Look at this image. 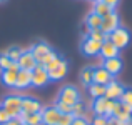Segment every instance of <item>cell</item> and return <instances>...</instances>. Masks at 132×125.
I'll return each mask as SVG.
<instances>
[{
	"instance_id": "obj_16",
	"label": "cell",
	"mask_w": 132,
	"mask_h": 125,
	"mask_svg": "<svg viewBox=\"0 0 132 125\" xmlns=\"http://www.w3.org/2000/svg\"><path fill=\"white\" fill-rule=\"evenodd\" d=\"M102 67L114 77V75H117L120 70H122V60H120L119 57L107 58V60H104V65H102Z\"/></svg>"
},
{
	"instance_id": "obj_23",
	"label": "cell",
	"mask_w": 132,
	"mask_h": 125,
	"mask_svg": "<svg viewBox=\"0 0 132 125\" xmlns=\"http://www.w3.org/2000/svg\"><path fill=\"white\" fill-rule=\"evenodd\" d=\"M80 82L85 87H89L90 83H94V68L92 67H84L80 72Z\"/></svg>"
},
{
	"instance_id": "obj_13",
	"label": "cell",
	"mask_w": 132,
	"mask_h": 125,
	"mask_svg": "<svg viewBox=\"0 0 132 125\" xmlns=\"http://www.w3.org/2000/svg\"><path fill=\"white\" fill-rule=\"evenodd\" d=\"M42 123L45 125H57L59 119H60V112H59L55 107H47L42 109Z\"/></svg>"
},
{
	"instance_id": "obj_26",
	"label": "cell",
	"mask_w": 132,
	"mask_h": 125,
	"mask_svg": "<svg viewBox=\"0 0 132 125\" xmlns=\"http://www.w3.org/2000/svg\"><path fill=\"white\" fill-rule=\"evenodd\" d=\"M70 115L72 117H85V107H84V103H82L80 100H79L77 103H74V105H72Z\"/></svg>"
},
{
	"instance_id": "obj_12",
	"label": "cell",
	"mask_w": 132,
	"mask_h": 125,
	"mask_svg": "<svg viewBox=\"0 0 132 125\" xmlns=\"http://www.w3.org/2000/svg\"><path fill=\"white\" fill-rule=\"evenodd\" d=\"M117 27H119V15H117L116 12H110L109 15H105L102 19V23H100V29H102L107 35L112 33Z\"/></svg>"
},
{
	"instance_id": "obj_2",
	"label": "cell",
	"mask_w": 132,
	"mask_h": 125,
	"mask_svg": "<svg viewBox=\"0 0 132 125\" xmlns=\"http://www.w3.org/2000/svg\"><path fill=\"white\" fill-rule=\"evenodd\" d=\"M109 40L112 42L119 50H122V48H126L127 45H129V42H130V32L126 29V27L119 25L112 33H109Z\"/></svg>"
},
{
	"instance_id": "obj_15",
	"label": "cell",
	"mask_w": 132,
	"mask_h": 125,
	"mask_svg": "<svg viewBox=\"0 0 132 125\" xmlns=\"http://www.w3.org/2000/svg\"><path fill=\"white\" fill-rule=\"evenodd\" d=\"M112 80H114L112 75H110L109 72L102 67V65H100V67H97V68H94V83L107 85V83H110Z\"/></svg>"
},
{
	"instance_id": "obj_18",
	"label": "cell",
	"mask_w": 132,
	"mask_h": 125,
	"mask_svg": "<svg viewBox=\"0 0 132 125\" xmlns=\"http://www.w3.org/2000/svg\"><path fill=\"white\" fill-rule=\"evenodd\" d=\"M85 27H87L89 30L92 29H100V23H102V17H99L95 12H89L87 17H85Z\"/></svg>"
},
{
	"instance_id": "obj_28",
	"label": "cell",
	"mask_w": 132,
	"mask_h": 125,
	"mask_svg": "<svg viewBox=\"0 0 132 125\" xmlns=\"http://www.w3.org/2000/svg\"><path fill=\"white\" fill-rule=\"evenodd\" d=\"M54 107H55V109H57L60 113H70V112H72V105H69V103H64V102H60V100H57Z\"/></svg>"
},
{
	"instance_id": "obj_8",
	"label": "cell",
	"mask_w": 132,
	"mask_h": 125,
	"mask_svg": "<svg viewBox=\"0 0 132 125\" xmlns=\"http://www.w3.org/2000/svg\"><path fill=\"white\" fill-rule=\"evenodd\" d=\"M67 72H69L67 60L60 58V60H59V64L55 65L54 68H50V70H48V78H50V80H62V78L67 75Z\"/></svg>"
},
{
	"instance_id": "obj_6",
	"label": "cell",
	"mask_w": 132,
	"mask_h": 125,
	"mask_svg": "<svg viewBox=\"0 0 132 125\" xmlns=\"http://www.w3.org/2000/svg\"><path fill=\"white\" fill-rule=\"evenodd\" d=\"M29 50L32 52V55H34V58L37 60V64H40V62L44 60V57L52 50V48H50V45H48L47 42L39 40V42H35V43H34L32 47L29 48Z\"/></svg>"
},
{
	"instance_id": "obj_3",
	"label": "cell",
	"mask_w": 132,
	"mask_h": 125,
	"mask_svg": "<svg viewBox=\"0 0 132 125\" xmlns=\"http://www.w3.org/2000/svg\"><path fill=\"white\" fill-rule=\"evenodd\" d=\"M57 100H60V102H64V103H69V105H74V103H77L79 100H80V92H79L74 85H65V87L60 88Z\"/></svg>"
},
{
	"instance_id": "obj_21",
	"label": "cell",
	"mask_w": 132,
	"mask_h": 125,
	"mask_svg": "<svg viewBox=\"0 0 132 125\" xmlns=\"http://www.w3.org/2000/svg\"><path fill=\"white\" fill-rule=\"evenodd\" d=\"M92 12H95L99 17H102V19H104V17L109 15L110 12H114V8H110V7H109V5H105L102 0H99V2L94 3V10H92Z\"/></svg>"
},
{
	"instance_id": "obj_29",
	"label": "cell",
	"mask_w": 132,
	"mask_h": 125,
	"mask_svg": "<svg viewBox=\"0 0 132 125\" xmlns=\"http://www.w3.org/2000/svg\"><path fill=\"white\" fill-rule=\"evenodd\" d=\"M12 64H13V62L10 60V58L7 57L5 53H0V70H5V68H9Z\"/></svg>"
},
{
	"instance_id": "obj_40",
	"label": "cell",
	"mask_w": 132,
	"mask_h": 125,
	"mask_svg": "<svg viewBox=\"0 0 132 125\" xmlns=\"http://www.w3.org/2000/svg\"><path fill=\"white\" fill-rule=\"evenodd\" d=\"M0 2H7V0H0Z\"/></svg>"
},
{
	"instance_id": "obj_39",
	"label": "cell",
	"mask_w": 132,
	"mask_h": 125,
	"mask_svg": "<svg viewBox=\"0 0 132 125\" xmlns=\"http://www.w3.org/2000/svg\"><path fill=\"white\" fill-rule=\"evenodd\" d=\"M130 122H132V113H130Z\"/></svg>"
},
{
	"instance_id": "obj_41",
	"label": "cell",
	"mask_w": 132,
	"mask_h": 125,
	"mask_svg": "<svg viewBox=\"0 0 132 125\" xmlns=\"http://www.w3.org/2000/svg\"><path fill=\"white\" fill-rule=\"evenodd\" d=\"M20 125H27V123H20Z\"/></svg>"
},
{
	"instance_id": "obj_11",
	"label": "cell",
	"mask_w": 132,
	"mask_h": 125,
	"mask_svg": "<svg viewBox=\"0 0 132 125\" xmlns=\"http://www.w3.org/2000/svg\"><path fill=\"white\" fill-rule=\"evenodd\" d=\"M100 47H102V43L97 42V40H92L90 37H84V40H82V52H84L85 55H89V57L99 55Z\"/></svg>"
},
{
	"instance_id": "obj_32",
	"label": "cell",
	"mask_w": 132,
	"mask_h": 125,
	"mask_svg": "<svg viewBox=\"0 0 132 125\" xmlns=\"http://www.w3.org/2000/svg\"><path fill=\"white\" fill-rule=\"evenodd\" d=\"M107 125H132V122H120L116 117H107Z\"/></svg>"
},
{
	"instance_id": "obj_5",
	"label": "cell",
	"mask_w": 132,
	"mask_h": 125,
	"mask_svg": "<svg viewBox=\"0 0 132 125\" xmlns=\"http://www.w3.org/2000/svg\"><path fill=\"white\" fill-rule=\"evenodd\" d=\"M19 70H20L19 64L13 62L9 68L2 70V74H0V82H2L5 87H9V88L15 87V80H17V74H19Z\"/></svg>"
},
{
	"instance_id": "obj_33",
	"label": "cell",
	"mask_w": 132,
	"mask_h": 125,
	"mask_svg": "<svg viewBox=\"0 0 132 125\" xmlns=\"http://www.w3.org/2000/svg\"><path fill=\"white\" fill-rule=\"evenodd\" d=\"M70 125H90V123L85 117H74V120H72Z\"/></svg>"
},
{
	"instance_id": "obj_38",
	"label": "cell",
	"mask_w": 132,
	"mask_h": 125,
	"mask_svg": "<svg viewBox=\"0 0 132 125\" xmlns=\"http://www.w3.org/2000/svg\"><path fill=\"white\" fill-rule=\"evenodd\" d=\"M90 2H94V3H95V2H99V0H90Z\"/></svg>"
},
{
	"instance_id": "obj_35",
	"label": "cell",
	"mask_w": 132,
	"mask_h": 125,
	"mask_svg": "<svg viewBox=\"0 0 132 125\" xmlns=\"http://www.w3.org/2000/svg\"><path fill=\"white\" fill-rule=\"evenodd\" d=\"M9 120H10L9 113H7L5 110H3L2 107H0V125H2V123H5V122H9Z\"/></svg>"
},
{
	"instance_id": "obj_22",
	"label": "cell",
	"mask_w": 132,
	"mask_h": 125,
	"mask_svg": "<svg viewBox=\"0 0 132 125\" xmlns=\"http://www.w3.org/2000/svg\"><path fill=\"white\" fill-rule=\"evenodd\" d=\"M87 37H90L92 40L100 42V43H104L105 40H109V35H107L102 29H92V30H89V32H87Z\"/></svg>"
},
{
	"instance_id": "obj_37",
	"label": "cell",
	"mask_w": 132,
	"mask_h": 125,
	"mask_svg": "<svg viewBox=\"0 0 132 125\" xmlns=\"http://www.w3.org/2000/svg\"><path fill=\"white\" fill-rule=\"evenodd\" d=\"M22 122H20L19 119H10L9 122H5V123H2V125H20Z\"/></svg>"
},
{
	"instance_id": "obj_1",
	"label": "cell",
	"mask_w": 132,
	"mask_h": 125,
	"mask_svg": "<svg viewBox=\"0 0 132 125\" xmlns=\"http://www.w3.org/2000/svg\"><path fill=\"white\" fill-rule=\"evenodd\" d=\"M22 97L17 95V93H10V95H7L5 99H3L2 102V109L5 110L7 113H9L10 119H17V117L22 113Z\"/></svg>"
},
{
	"instance_id": "obj_7",
	"label": "cell",
	"mask_w": 132,
	"mask_h": 125,
	"mask_svg": "<svg viewBox=\"0 0 132 125\" xmlns=\"http://www.w3.org/2000/svg\"><path fill=\"white\" fill-rule=\"evenodd\" d=\"M22 112L23 113H39V112H42V103L39 102L37 99H34V97H22Z\"/></svg>"
},
{
	"instance_id": "obj_9",
	"label": "cell",
	"mask_w": 132,
	"mask_h": 125,
	"mask_svg": "<svg viewBox=\"0 0 132 125\" xmlns=\"http://www.w3.org/2000/svg\"><path fill=\"white\" fill-rule=\"evenodd\" d=\"M124 93V85L116 80H112L110 83H107L105 85V99L109 100H120V97H122Z\"/></svg>"
},
{
	"instance_id": "obj_4",
	"label": "cell",
	"mask_w": 132,
	"mask_h": 125,
	"mask_svg": "<svg viewBox=\"0 0 132 125\" xmlns=\"http://www.w3.org/2000/svg\"><path fill=\"white\" fill-rule=\"evenodd\" d=\"M48 82H50V78H48L47 68H45L42 64H37L35 68L32 70V85L37 87V88H40V87H45Z\"/></svg>"
},
{
	"instance_id": "obj_34",
	"label": "cell",
	"mask_w": 132,
	"mask_h": 125,
	"mask_svg": "<svg viewBox=\"0 0 132 125\" xmlns=\"http://www.w3.org/2000/svg\"><path fill=\"white\" fill-rule=\"evenodd\" d=\"M92 125H107V117H102V115H97L95 119L92 120Z\"/></svg>"
},
{
	"instance_id": "obj_36",
	"label": "cell",
	"mask_w": 132,
	"mask_h": 125,
	"mask_svg": "<svg viewBox=\"0 0 132 125\" xmlns=\"http://www.w3.org/2000/svg\"><path fill=\"white\" fill-rule=\"evenodd\" d=\"M102 2L105 3V5H109L110 8H116V7L119 5V2H120V0H102Z\"/></svg>"
},
{
	"instance_id": "obj_30",
	"label": "cell",
	"mask_w": 132,
	"mask_h": 125,
	"mask_svg": "<svg viewBox=\"0 0 132 125\" xmlns=\"http://www.w3.org/2000/svg\"><path fill=\"white\" fill-rule=\"evenodd\" d=\"M72 120H74V117L70 113H60V119H59L57 125H70Z\"/></svg>"
},
{
	"instance_id": "obj_25",
	"label": "cell",
	"mask_w": 132,
	"mask_h": 125,
	"mask_svg": "<svg viewBox=\"0 0 132 125\" xmlns=\"http://www.w3.org/2000/svg\"><path fill=\"white\" fill-rule=\"evenodd\" d=\"M3 53H5L12 62H17V60H19V57L22 55V48H19V47H10V48H7Z\"/></svg>"
},
{
	"instance_id": "obj_27",
	"label": "cell",
	"mask_w": 132,
	"mask_h": 125,
	"mask_svg": "<svg viewBox=\"0 0 132 125\" xmlns=\"http://www.w3.org/2000/svg\"><path fill=\"white\" fill-rule=\"evenodd\" d=\"M120 102L126 103V105H129L132 109V88H124V93H122V97H120Z\"/></svg>"
},
{
	"instance_id": "obj_14",
	"label": "cell",
	"mask_w": 132,
	"mask_h": 125,
	"mask_svg": "<svg viewBox=\"0 0 132 125\" xmlns=\"http://www.w3.org/2000/svg\"><path fill=\"white\" fill-rule=\"evenodd\" d=\"M119 48L116 47V45L112 43L110 40H105L102 43V47H100V57L104 58V60H107V58H114V57H119Z\"/></svg>"
},
{
	"instance_id": "obj_20",
	"label": "cell",
	"mask_w": 132,
	"mask_h": 125,
	"mask_svg": "<svg viewBox=\"0 0 132 125\" xmlns=\"http://www.w3.org/2000/svg\"><path fill=\"white\" fill-rule=\"evenodd\" d=\"M89 93L92 99H100V97L105 95V85H100V83H90L87 87Z\"/></svg>"
},
{
	"instance_id": "obj_19",
	"label": "cell",
	"mask_w": 132,
	"mask_h": 125,
	"mask_svg": "<svg viewBox=\"0 0 132 125\" xmlns=\"http://www.w3.org/2000/svg\"><path fill=\"white\" fill-rule=\"evenodd\" d=\"M92 110H94V113H95V115L105 117V110H107V99H105V97L95 99V102L92 103Z\"/></svg>"
},
{
	"instance_id": "obj_24",
	"label": "cell",
	"mask_w": 132,
	"mask_h": 125,
	"mask_svg": "<svg viewBox=\"0 0 132 125\" xmlns=\"http://www.w3.org/2000/svg\"><path fill=\"white\" fill-rule=\"evenodd\" d=\"M23 123H27V125H40L42 123V113L39 112V113H29V115L25 113Z\"/></svg>"
},
{
	"instance_id": "obj_42",
	"label": "cell",
	"mask_w": 132,
	"mask_h": 125,
	"mask_svg": "<svg viewBox=\"0 0 132 125\" xmlns=\"http://www.w3.org/2000/svg\"><path fill=\"white\" fill-rule=\"evenodd\" d=\"M40 125H45V123H40Z\"/></svg>"
},
{
	"instance_id": "obj_10",
	"label": "cell",
	"mask_w": 132,
	"mask_h": 125,
	"mask_svg": "<svg viewBox=\"0 0 132 125\" xmlns=\"http://www.w3.org/2000/svg\"><path fill=\"white\" fill-rule=\"evenodd\" d=\"M17 64H19L20 70H30L32 72L34 68H35V65H37V60L34 58V55H32L30 50H22V55L19 57Z\"/></svg>"
},
{
	"instance_id": "obj_17",
	"label": "cell",
	"mask_w": 132,
	"mask_h": 125,
	"mask_svg": "<svg viewBox=\"0 0 132 125\" xmlns=\"http://www.w3.org/2000/svg\"><path fill=\"white\" fill-rule=\"evenodd\" d=\"M32 85V72L30 70H19L15 80V88H27Z\"/></svg>"
},
{
	"instance_id": "obj_31",
	"label": "cell",
	"mask_w": 132,
	"mask_h": 125,
	"mask_svg": "<svg viewBox=\"0 0 132 125\" xmlns=\"http://www.w3.org/2000/svg\"><path fill=\"white\" fill-rule=\"evenodd\" d=\"M55 57H57V53H55L54 50H50V52H48V53H47V55H45V57H44V60L40 62V64H42L44 67H45V65H48V64H50V62L54 60Z\"/></svg>"
}]
</instances>
